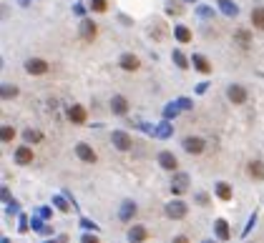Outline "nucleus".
<instances>
[{
  "mask_svg": "<svg viewBox=\"0 0 264 243\" xmlns=\"http://www.w3.org/2000/svg\"><path fill=\"white\" fill-rule=\"evenodd\" d=\"M204 148H206L204 138H194V136H189V138L184 141V150L191 153V156H199V153H204Z\"/></svg>",
  "mask_w": 264,
  "mask_h": 243,
  "instance_id": "423d86ee",
  "label": "nucleus"
},
{
  "mask_svg": "<svg viewBox=\"0 0 264 243\" xmlns=\"http://www.w3.org/2000/svg\"><path fill=\"white\" fill-rule=\"evenodd\" d=\"M48 68H51V65H48L46 60H40V58H30V60H26V71H28L30 75H46Z\"/></svg>",
  "mask_w": 264,
  "mask_h": 243,
  "instance_id": "20e7f679",
  "label": "nucleus"
},
{
  "mask_svg": "<svg viewBox=\"0 0 264 243\" xmlns=\"http://www.w3.org/2000/svg\"><path fill=\"white\" fill-rule=\"evenodd\" d=\"M204 243H214V241H204Z\"/></svg>",
  "mask_w": 264,
  "mask_h": 243,
  "instance_id": "ea45409f",
  "label": "nucleus"
},
{
  "mask_svg": "<svg viewBox=\"0 0 264 243\" xmlns=\"http://www.w3.org/2000/svg\"><path fill=\"white\" fill-rule=\"evenodd\" d=\"M234 38H236V43H239V46L244 48V50L249 48V40H252V38H249V30H236Z\"/></svg>",
  "mask_w": 264,
  "mask_h": 243,
  "instance_id": "5701e85b",
  "label": "nucleus"
},
{
  "mask_svg": "<svg viewBox=\"0 0 264 243\" xmlns=\"http://www.w3.org/2000/svg\"><path fill=\"white\" fill-rule=\"evenodd\" d=\"M227 98H229L232 103L241 105V103L247 100V91H244L241 85H229V88H227Z\"/></svg>",
  "mask_w": 264,
  "mask_h": 243,
  "instance_id": "6e6552de",
  "label": "nucleus"
},
{
  "mask_svg": "<svg viewBox=\"0 0 264 243\" xmlns=\"http://www.w3.org/2000/svg\"><path fill=\"white\" fill-rule=\"evenodd\" d=\"M15 163H18V166H28V163H33V148H28V146L18 148V150H15Z\"/></svg>",
  "mask_w": 264,
  "mask_h": 243,
  "instance_id": "9b49d317",
  "label": "nucleus"
},
{
  "mask_svg": "<svg viewBox=\"0 0 264 243\" xmlns=\"http://www.w3.org/2000/svg\"><path fill=\"white\" fill-rule=\"evenodd\" d=\"M159 166L164 168V170H176V168H179V161H176V156H174V153L171 150H161L159 153Z\"/></svg>",
  "mask_w": 264,
  "mask_h": 243,
  "instance_id": "0eeeda50",
  "label": "nucleus"
},
{
  "mask_svg": "<svg viewBox=\"0 0 264 243\" xmlns=\"http://www.w3.org/2000/svg\"><path fill=\"white\" fill-rule=\"evenodd\" d=\"M219 8H222V13H224V15H232V18L239 13V8L232 3V0H219Z\"/></svg>",
  "mask_w": 264,
  "mask_h": 243,
  "instance_id": "412c9836",
  "label": "nucleus"
},
{
  "mask_svg": "<svg viewBox=\"0 0 264 243\" xmlns=\"http://www.w3.org/2000/svg\"><path fill=\"white\" fill-rule=\"evenodd\" d=\"M146 238H148V231L144 226H134V228L128 231V241L131 243H144Z\"/></svg>",
  "mask_w": 264,
  "mask_h": 243,
  "instance_id": "2eb2a0df",
  "label": "nucleus"
},
{
  "mask_svg": "<svg viewBox=\"0 0 264 243\" xmlns=\"http://www.w3.org/2000/svg\"><path fill=\"white\" fill-rule=\"evenodd\" d=\"M247 170H249V178H254V181H264V163H262V161H249Z\"/></svg>",
  "mask_w": 264,
  "mask_h": 243,
  "instance_id": "ddd939ff",
  "label": "nucleus"
},
{
  "mask_svg": "<svg viewBox=\"0 0 264 243\" xmlns=\"http://www.w3.org/2000/svg\"><path fill=\"white\" fill-rule=\"evenodd\" d=\"M3 243H10V241H8V238H3Z\"/></svg>",
  "mask_w": 264,
  "mask_h": 243,
  "instance_id": "4c0bfd02",
  "label": "nucleus"
},
{
  "mask_svg": "<svg viewBox=\"0 0 264 243\" xmlns=\"http://www.w3.org/2000/svg\"><path fill=\"white\" fill-rule=\"evenodd\" d=\"M46 243H56V241H46Z\"/></svg>",
  "mask_w": 264,
  "mask_h": 243,
  "instance_id": "58836bf2",
  "label": "nucleus"
},
{
  "mask_svg": "<svg viewBox=\"0 0 264 243\" xmlns=\"http://www.w3.org/2000/svg\"><path fill=\"white\" fill-rule=\"evenodd\" d=\"M214 228H216V236H219V241H229V223H227V220L224 218H219L216 220V223H214Z\"/></svg>",
  "mask_w": 264,
  "mask_h": 243,
  "instance_id": "f3484780",
  "label": "nucleus"
},
{
  "mask_svg": "<svg viewBox=\"0 0 264 243\" xmlns=\"http://www.w3.org/2000/svg\"><path fill=\"white\" fill-rule=\"evenodd\" d=\"M189 191V175L186 173H174V178H171V193L174 195H181Z\"/></svg>",
  "mask_w": 264,
  "mask_h": 243,
  "instance_id": "f257e3e1",
  "label": "nucleus"
},
{
  "mask_svg": "<svg viewBox=\"0 0 264 243\" xmlns=\"http://www.w3.org/2000/svg\"><path fill=\"white\" fill-rule=\"evenodd\" d=\"M156 136H159V138H169V136H171V125H169V123H161V125L156 128Z\"/></svg>",
  "mask_w": 264,
  "mask_h": 243,
  "instance_id": "cd10ccee",
  "label": "nucleus"
},
{
  "mask_svg": "<svg viewBox=\"0 0 264 243\" xmlns=\"http://www.w3.org/2000/svg\"><path fill=\"white\" fill-rule=\"evenodd\" d=\"M196 201H199L202 206H206V203H209V198H206V193H199V195H196Z\"/></svg>",
  "mask_w": 264,
  "mask_h": 243,
  "instance_id": "f704fd0d",
  "label": "nucleus"
},
{
  "mask_svg": "<svg viewBox=\"0 0 264 243\" xmlns=\"http://www.w3.org/2000/svg\"><path fill=\"white\" fill-rule=\"evenodd\" d=\"M111 143H114V148H118V150H131V146H134V141H131V136L126 133V130H114Z\"/></svg>",
  "mask_w": 264,
  "mask_h": 243,
  "instance_id": "7ed1b4c3",
  "label": "nucleus"
},
{
  "mask_svg": "<svg viewBox=\"0 0 264 243\" xmlns=\"http://www.w3.org/2000/svg\"><path fill=\"white\" fill-rule=\"evenodd\" d=\"M121 68L128 71V73H134V71L141 68V60H139L134 53H123V55H121Z\"/></svg>",
  "mask_w": 264,
  "mask_h": 243,
  "instance_id": "1a4fd4ad",
  "label": "nucleus"
},
{
  "mask_svg": "<svg viewBox=\"0 0 264 243\" xmlns=\"http://www.w3.org/2000/svg\"><path fill=\"white\" fill-rule=\"evenodd\" d=\"M81 243H101V241H98L96 236H91V233H86V236L81 238Z\"/></svg>",
  "mask_w": 264,
  "mask_h": 243,
  "instance_id": "2f4dec72",
  "label": "nucleus"
},
{
  "mask_svg": "<svg viewBox=\"0 0 264 243\" xmlns=\"http://www.w3.org/2000/svg\"><path fill=\"white\" fill-rule=\"evenodd\" d=\"M174 35H176V40H179V43H189V40H191V30H189V28H184V25L176 28V30H174Z\"/></svg>",
  "mask_w": 264,
  "mask_h": 243,
  "instance_id": "4be33fe9",
  "label": "nucleus"
},
{
  "mask_svg": "<svg viewBox=\"0 0 264 243\" xmlns=\"http://www.w3.org/2000/svg\"><path fill=\"white\" fill-rule=\"evenodd\" d=\"M81 226H83V228H88V231H96V228H98L96 223H91V220H86V218L81 220Z\"/></svg>",
  "mask_w": 264,
  "mask_h": 243,
  "instance_id": "473e14b6",
  "label": "nucleus"
},
{
  "mask_svg": "<svg viewBox=\"0 0 264 243\" xmlns=\"http://www.w3.org/2000/svg\"><path fill=\"white\" fill-rule=\"evenodd\" d=\"M186 213H189V208H186L184 201H171V203H166V216L174 218V220H181Z\"/></svg>",
  "mask_w": 264,
  "mask_h": 243,
  "instance_id": "f03ea898",
  "label": "nucleus"
},
{
  "mask_svg": "<svg viewBox=\"0 0 264 243\" xmlns=\"http://www.w3.org/2000/svg\"><path fill=\"white\" fill-rule=\"evenodd\" d=\"M171 243H189V238H186V236H176Z\"/></svg>",
  "mask_w": 264,
  "mask_h": 243,
  "instance_id": "e433bc0d",
  "label": "nucleus"
},
{
  "mask_svg": "<svg viewBox=\"0 0 264 243\" xmlns=\"http://www.w3.org/2000/svg\"><path fill=\"white\" fill-rule=\"evenodd\" d=\"M254 220H257V216H252V218H249V223H247V228H244V236H247V233L254 228Z\"/></svg>",
  "mask_w": 264,
  "mask_h": 243,
  "instance_id": "c9c22d12",
  "label": "nucleus"
},
{
  "mask_svg": "<svg viewBox=\"0 0 264 243\" xmlns=\"http://www.w3.org/2000/svg\"><path fill=\"white\" fill-rule=\"evenodd\" d=\"M252 25L264 30V8H254L252 10Z\"/></svg>",
  "mask_w": 264,
  "mask_h": 243,
  "instance_id": "6ab92c4d",
  "label": "nucleus"
},
{
  "mask_svg": "<svg viewBox=\"0 0 264 243\" xmlns=\"http://www.w3.org/2000/svg\"><path fill=\"white\" fill-rule=\"evenodd\" d=\"M121 220H131V216H136V203L134 201H126L123 206H121Z\"/></svg>",
  "mask_w": 264,
  "mask_h": 243,
  "instance_id": "a211bd4d",
  "label": "nucleus"
},
{
  "mask_svg": "<svg viewBox=\"0 0 264 243\" xmlns=\"http://www.w3.org/2000/svg\"><path fill=\"white\" fill-rule=\"evenodd\" d=\"M76 156H78L83 163H96V161H98L96 150L88 146V143H78V146H76Z\"/></svg>",
  "mask_w": 264,
  "mask_h": 243,
  "instance_id": "39448f33",
  "label": "nucleus"
},
{
  "mask_svg": "<svg viewBox=\"0 0 264 243\" xmlns=\"http://www.w3.org/2000/svg\"><path fill=\"white\" fill-rule=\"evenodd\" d=\"M164 113H166V118H174L176 113H179V105H174V103H169V105H166V110H164Z\"/></svg>",
  "mask_w": 264,
  "mask_h": 243,
  "instance_id": "c756f323",
  "label": "nucleus"
},
{
  "mask_svg": "<svg viewBox=\"0 0 264 243\" xmlns=\"http://www.w3.org/2000/svg\"><path fill=\"white\" fill-rule=\"evenodd\" d=\"M171 58H174V63L179 65L181 71H186V68H189V60L184 58V53H181V50H174V53H171Z\"/></svg>",
  "mask_w": 264,
  "mask_h": 243,
  "instance_id": "b1692460",
  "label": "nucleus"
},
{
  "mask_svg": "<svg viewBox=\"0 0 264 243\" xmlns=\"http://www.w3.org/2000/svg\"><path fill=\"white\" fill-rule=\"evenodd\" d=\"M191 63H194V68L199 71V73H204V75H209V73H211V65H209V60H206L204 55H194V58H191Z\"/></svg>",
  "mask_w": 264,
  "mask_h": 243,
  "instance_id": "dca6fc26",
  "label": "nucleus"
},
{
  "mask_svg": "<svg viewBox=\"0 0 264 243\" xmlns=\"http://www.w3.org/2000/svg\"><path fill=\"white\" fill-rule=\"evenodd\" d=\"M216 195L219 198H222V201H229V198H232V186L229 183H216Z\"/></svg>",
  "mask_w": 264,
  "mask_h": 243,
  "instance_id": "aec40b11",
  "label": "nucleus"
},
{
  "mask_svg": "<svg viewBox=\"0 0 264 243\" xmlns=\"http://www.w3.org/2000/svg\"><path fill=\"white\" fill-rule=\"evenodd\" d=\"M93 13H106L108 10V0H88Z\"/></svg>",
  "mask_w": 264,
  "mask_h": 243,
  "instance_id": "393cba45",
  "label": "nucleus"
},
{
  "mask_svg": "<svg viewBox=\"0 0 264 243\" xmlns=\"http://www.w3.org/2000/svg\"><path fill=\"white\" fill-rule=\"evenodd\" d=\"M53 203H56V206H58L60 211H65V213H68V211H71V208H68V203H65V201H63V198H60V195H56V198H53Z\"/></svg>",
  "mask_w": 264,
  "mask_h": 243,
  "instance_id": "7c9ffc66",
  "label": "nucleus"
},
{
  "mask_svg": "<svg viewBox=\"0 0 264 243\" xmlns=\"http://www.w3.org/2000/svg\"><path fill=\"white\" fill-rule=\"evenodd\" d=\"M68 121L76 123V125L86 123V108H83V105H73V108L68 110Z\"/></svg>",
  "mask_w": 264,
  "mask_h": 243,
  "instance_id": "4468645a",
  "label": "nucleus"
},
{
  "mask_svg": "<svg viewBox=\"0 0 264 243\" xmlns=\"http://www.w3.org/2000/svg\"><path fill=\"white\" fill-rule=\"evenodd\" d=\"M96 33H98V25L93 23V20H83V23H81V35H83V40H88V43H91L93 38H96Z\"/></svg>",
  "mask_w": 264,
  "mask_h": 243,
  "instance_id": "9d476101",
  "label": "nucleus"
},
{
  "mask_svg": "<svg viewBox=\"0 0 264 243\" xmlns=\"http://www.w3.org/2000/svg\"><path fill=\"white\" fill-rule=\"evenodd\" d=\"M186 3H194V0H186Z\"/></svg>",
  "mask_w": 264,
  "mask_h": 243,
  "instance_id": "a19ab883",
  "label": "nucleus"
},
{
  "mask_svg": "<svg viewBox=\"0 0 264 243\" xmlns=\"http://www.w3.org/2000/svg\"><path fill=\"white\" fill-rule=\"evenodd\" d=\"M176 105H179V108H184V110H189L191 108V100H186V98H181L179 103H176Z\"/></svg>",
  "mask_w": 264,
  "mask_h": 243,
  "instance_id": "72a5a7b5",
  "label": "nucleus"
},
{
  "mask_svg": "<svg viewBox=\"0 0 264 243\" xmlns=\"http://www.w3.org/2000/svg\"><path fill=\"white\" fill-rule=\"evenodd\" d=\"M18 96V88L15 85H3V98L8 100V98H15Z\"/></svg>",
  "mask_w": 264,
  "mask_h": 243,
  "instance_id": "c85d7f7f",
  "label": "nucleus"
},
{
  "mask_svg": "<svg viewBox=\"0 0 264 243\" xmlns=\"http://www.w3.org/2000/svg\"><path fill=\"white\" fill-rule=\"evenodd\" d=\"M111 110H114L116 116H126L128 113V100L123 96H114L111 98Z\"/></svg>",
  "mask_w": 264,
  "mask_h": 243,
  "instance_id": "f8f14e48",
  "label": "nucleus"
},
{
  "mask_svg": "<svg viewBox=\"0 0 264 243\" xmlns=\"http://www.w3.org/2000/svg\"><path fill=\"white\" fill-rule=\"evenodd\" d=\"M0 138H3V143H10L15 138V128L10 125H3V130H0Z\"/></svg>",
  "mask_w": 264,
  "mask_h": 243,
  "instance_id": "a878e982",
  "label": "nucleus"
},
{
  "mask_svg": "<svg viewBox=\"0 0 264 243\" xmlns=\"http://www.w3.org/2000/svg\"><path fill=\"white\" fill-rule=\"evenodd\" d=\"M23 138H26L28 143H38V141H40L43 136L38 133V130H33V128H28V130H26V133H23Z\"/></svg>",
  "mask_w": 264,
  "mask_h": 243,
  "instance_id": "bb28decb",
  "label": "nucleus"
}]
</instances>
